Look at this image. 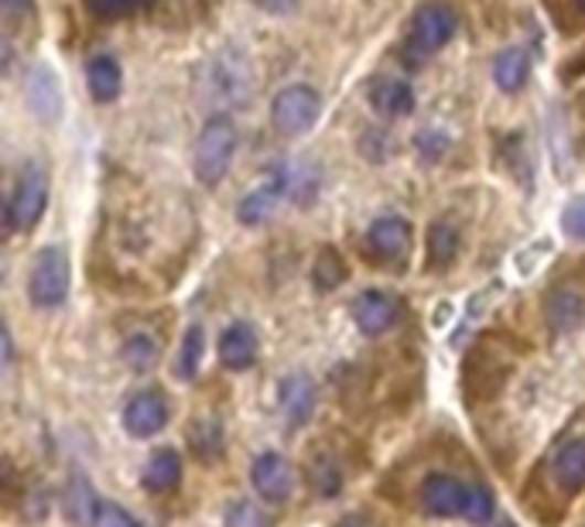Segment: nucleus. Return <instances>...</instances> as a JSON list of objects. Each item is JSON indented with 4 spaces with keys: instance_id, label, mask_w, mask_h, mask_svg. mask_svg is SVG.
Returning <instances> with one entry per match:
<instances>
[{
    "instance_id": "f257e3e1",
    "label": "nucleus",
    "mask_w": 585,
    "mask_h": 527,
    "mask_svg": "<svg viewBox=\"0 0 585 527\" xmlns=\"http://www.w3.org/2000/svg\"><path fill=\"white\" fill-rule=\"evenodd\" d=\"M233 155H236V124L226 114H213L210 120H205V127L199 130V140H195V158H192L195 179L205 189L220 186L230 175Z\"/></svg>"
},
{
    "instance_id": "f03ea898",
    "label": "nucleus",
    "mask_w": 585,
    "mask_h": 527,
    "mask_svg": "<svg viewBox=\"0 0 585 527\" xmlns=\"http://www.w3.org/2000/svg\"><path fill=\"white\" fill-rule=\"evenodd\" d=\"M49 205V171L42 161H28L18 171L14 192L4 205V220H8V233L11 230H31L42 220Z\"/></svg>"
},
{
    "instance_id": "7ed1b4c3",
    "label": "nucleus",
    "mask_w": 585,
    "mask_h": 527,
    "mask_svg": "<svg viewBox=\"0 0 585 527\" xmlns=\"http://www.w3.org/2000/svg\"><path fill=\"white\" fill-rule=\"evenodd\" d=\"M202 93L210 103L216 107H244L247 96H251V62L226 49L223 55L213 59V65L205 68V83H202Z\"/></svg>"
},
{
    "instance_id": "20e7f679",
    "label": "nucleus",
    "mask_w": 585,
    "mask_h": 527,
    "mask_svg": "<svg viewBox=\"0 0 585 527\" xmlns=\"http://www.w3.org/2000/svg\"><path fill=\"white\" fill-rule=\"evenodd\" d=\"M68 281H73V271H68L65 251L62 247H42L31 261L28 298L39 308H59L68 295Z\"/></svg>"
},
{
    "instance_id": "39448f33",
    "label": "nucleus",
    "mask_w": 585,
    "mask_h": 527,
    "mask_svg": "<svg viewBox=\"0 0 585 527\" xmlns=\"http://www.w3.org/2000/svg\"><path fill=\"white\" fill-rule=\"evenodd\" d=\"M319 114H322V96L312 86H305V83L285 86L270 103V124L278 127L281 134L312 130Z\"/></svg>"
},
{
    "instance_id": "423d86ee",
    "label": "nucleus",
    "mask_w": 585,
    "mask_h": 527,
    "mask_svg": "<svg viewBox=\"0 0 585 527\" xmlns=\"http://www.w3.org/2000/svg\"><path fill=\"white\" fill-rule=\"evenodd\" d=\"M476 483H462L453 473H432L422 483V507L432 517H469Z\"/></svg>"
},
{
    "instance_id": "0eeeda50",
    "label": "nucleus",
    "mask_w": 585,
    "mask_h": 527,
    "mask_svg": "<svg viewBox=\"0 0 585 527\" xmlns=\"http://www.w3.org/2000/svg\"><path fill=\"white\" fill-rule=\"evenodd\" d=\"M459 28V18L449 4H438V0H432V4H422L415 11V21H411V49L428 55V52H438L453 42V34Z\"/></svg>"
},
{
    "instance_id": "6e6552de",
    "label": "nucleus",
    "mask_w": 585,
    "mask_h": 527,
    "mask_svg": "<svg viewBox=\"0 0 585 527\" xmlns=\"http://www.w3.org/2000/svg\"><path fill=\"white\" fill-rule=\"evenodd\" d=\"M251 483L264 504H285L295 494V470L281 452H260L251 466Z\"/></svg>"
},
{
    "instance_id": "1a4fd4ad",
    "label": "nucleus",
    "mask_w": 585,
    "mask_h": 527,
    "mask_svg": "<svg viewBox=\"0 0 585 527\" xmlns=\"http://www.w3.org/2000/svg\"><path fill=\"white\" fill-rule=\"evenodd\" d=\"M124 429L127 435L134 439H151L158 435L164 425H168V418H171V408H168V398L155 388L148 391H137L127 404H124Z\"/></svg>"
},
{
    "instance_id": "9d476101",
    "label": "nucleus",
    "mask_w": 585,
    "mask_h": 527,
    "mask_svg": "<svg viewBox=\"0 0 585 527\" xmlns=\"http://www.w3.org/2000/svg\"><path fill=\"white\" fill-rule=\"evenodd\" d=\"M353 319L363 336H370V339L384 336L401 319V302H397V295H391L384 288H366L353 302Z\"/></svg>"
},
{
    "instance_id": "9b49d317",
    "label": "nucleus",
    "mask_w": 585,
    "mask_h": 527,
    "mask_svg": "<svg viewBox=\"0 0 585 527\" xmlns=\"http://www.w3.org/2000/svg\"><path fill=\"white\" fill-rule=\"evenodd\" d=\"M288 189H291L288 168L270 171L257 189H251L244 199H240V205H236V220L244 223V226H260V223L274 213V209H278V202H281V196H285Z\"/></svg>"
},
{
    "instance_id": "f8f14e48",
    "label": "nucleus",
    "mask_w": 585,
    "mask_h": 527,
    "mask_svg": "<svg viewBox=\"0 0 585 527\" xmlns=\"http://www.w3.org/2000/svg\"><path fill=\"white\" fill-rule=\"evenodd\" d=\"M411 247V223L401 217H381L366 230V251L373 261H401Z\"/></svg>"
},
{
    "instance_id": "ddd939ff",
    "label": "nucleus",
    "mask_w": 585,
    "mask_h": 527,
    "mask_svg": "<svg viewBox=\"0 0 585 527\" xmlns=\"http://www.w3.org/2000/svg\"><path fill=\"white\" fill-rule=\"evenodd\" d=\"M257 354H260V339H257V329L251 323H233V326L223 329V336H220V363L226 370L254 367Z\"/></svg>"
},
{
    "instance_id": "4468645a",
    "label": "nucleus",
    "mask_w": 585,
    "mask_h": 527,
    "mask_svg": "<svg viewBox=\"0 0 585 527\" xmlns=\"http://www.w3.org/2000/svg\"><path fill=\"white\" fill-rule=\"evenodd\" d=\"M278 401H281V411H285L291 429L305 425V421L312 418V411H316V383H312V377L288 373L281 380V388H278Z\"/></svg>"
},
{
    "instance_id": "2eb2a0df",
    "label": "nucleus",
    "mask_w": 585,
    "mask_h": 527,
    "mask_svg": "<svg viewBox=\"0 0 585 527\" xmlns=\"http://www.w3.org/2000/svg\"><path fill=\"white\" fill-rule=\"evenodd\" d=\"M99 507H103V500L96 497V489L89 486V479L83 473L68 476V483L62 489V510H65V517L73 520L76 527H96Z\"/></svg>"
},
{
    "instance_id": "dca6fc26",
    "label": "nucleus",
    "mask_w": 585,
    "mask_h": 527,
    "mask_svg": "<svg viewBox=\"0 0 585 527\" xmlns=\"http://www.w3.org/2000/svg\"><path fill=\"white\" fill-rule=\"evenodd\" d=\"M370 103L384 117H407L415 110V89L401 76H381L370 83Z\"/></svg>"
},
{
    "instance_id": "f3484780",
    "label": "nucleus",
    "mask_w": 585,
    "mask_h": 527,
    "mask_svg": "<svg viewBox=\"0 0 585 527\" xmlns=\"http://www.w3.org/2000/svg\"><path fill=\"white\" fill-rule=\"evenodd\" d=\"M182 483V455L176 449H158L145 466V489L148 494H176Z\"/></svg>"
},
{
    "instance_id": "a211bd4d",
    "label": "nucleus",
    "mask_w": 585,
    "mask_h": 527,
    "mask_svg": "<svg viewBox=\"0 0 585 527\" xmlns=\"http://www.w3.org/2000/svg\"><path fill=\"white\" fill-rule=\"evenodd\" d=\"M86 83L96 103H110L120 93L124 73H120V62L114 55H93L86 62Z\"/></svg>"
},
{
    "instance_id": "6ab92c4d",
    "label": "nucleus",
    "mask_w": 585,
    "mask_h": 527,
    "mask_svg": "<svg viewBox=\"0 0 585 527\" xmlns=\"http://www.w3.org/2000/svg\"><path fill=\"white\" fill-rule=\"evenodd\" d=\"M552 473H555V483L565 489V494H578V489L585 486V442L582 439L559 449Z\"/></svg>"
},
{
    "instance_id": "aec40b11",
    "label": "nucleus",
    "mask_w": 585,
    "mask_h": 527,
    "mask_svg": "<svg viewBox=\"0 0 585 527\" xmlns=\"http://www.w3.org/2000/svg\"><path fill=\"white\" fill-rule=\"evenodd\" d=\"M528 73H531V59H528V52H521V49H503V52L493 59V83H497L503 93L524 89Z\"/></svg>"
},
{
    "instance_id": "412c9836",
    "label": "nucleus",
    "mask_w": 585,
    "mask_h": 527,
    "mask_svg": "<svg viewBox=\"0 0 585 527\" xmlns=\"http://www.w3.org/2000/svg\"><path fill=\"white\" fill-rule=\"evenodd\" d=\"M462 247V236L453 223H432L428 230V267H449Z\"/></svg>"
},
{
    "instance_id": "4be33fe9",
    "label": "nucleus",
    "mask_w": 585,
    "mask_h": 527,
    "mask_svg": "<svg viewBox=\"0 0 585 527\" xmlns=\"http://www.w3.org/2000/svg\"><path fill=\"white\" fill-rule=\"evenodd\" d=\"M189 445H192V452L199 455L202 463L216 460V455L223 452V425H220L216 418L195 421V425L189 429Z\"/></svg>"
},
{
    "instance_id": "5701e85b",
    "label": "nucleus",
    "mask_w": 585,
    "mask_h": 527,
    "mask_svg": "<svg viewBox=\"0 0 585 527\" xmlns=\"http://www.w3.org/2000/svg\"><path fill=\"white\" fill-rule=\"evenodd\" d=\"M347 261L339 257V251H332V247H322L319 251V257H316V264H312V285L319 288V292H336L342 281H347Z\"/></svg>"
},
{
    "instance_id": "b1692460",
    "label": "nucleus",
    "mask_w": 585,
    "mask_h": 527,
    "mask_svg": "<svg viewBox=\"0 0 585 527\" xmlns=\"http://www.w3.org/2000/svg\"><path fill=\"white\" fill-rule=\"evenodd\" d=\"M582 308H585V302H582L578 292L559 288V292L552 295V302H547V319H552V326H555L559 333H565V329H572V326L578 323Z\"/></svg>"
},
{
    "instance_id": "393cba45",
    "label": "nucleus",
    "mask_w": 585,
    "mask_h": 527,
    "mask_svg": "<svg viewBox=\"0 0 585 527\" xmlns=\"http://www.w3.org/2000/svg\"><path fill=\"white\" fill-rule=\"evenodd\" d=\"M124 360L130 370H148L158 360V342L148 333H134L124 339Z\"/></svg>"
},
{
    "instance_id": "a878e982",
    "label": "nucleus",
    "mask_w": 585,
    "mask_h": 527,
    "mask_svg": "<svg viewBox=\"0 0 585 527\" xmlns=\"http://www.w3.org/2000/svg\"><path fill=\"white\" fill-rule=\"evenodd\" d=\"M202 349H205V333L202 326H189L185 329V339H182V354H179V377L182 380H192L199 373V363H202Z\"/></svg>"
},
{
    "instance_id": "bb28decb",
    "label": "nucleus",
    "mask_w": 585,
    "mask_h": 527,
    "mask_svg": "<svg viewBox=\"0 0 585 527\" xmlns=\"http://www.w3.org/2000/svg\"><path fill=\"white\" fill-rule=\"evenodd\" d=\"M155 0H86V11L96 21H120L134 11H148Z\"/></svg>"
},
{
    "instance_id": "cd10ccee",
    "label": "nucleus",
    "mask_w": 585,
    "mask_h": 527,
    "mask_svg": "<svg viewBox=\"0 0 585 527\" xmlns=\"http://www.w3.org/2000/svg\"><path fill=\"white\" fill-rule=\"evenodd\" d=\"M226 527H274L270 514L264 507H257L254 500H233L226 507V517H223Z\"/></svg>"
},
{
    "instance_id": "c85d7f7f",
    "label": "nucleus",
    "mask_w": 585,
    "mask_h": 527,
    "mask_svg": "<svg viewBox=\"0 0 585 527\" xmlns=\"http://www.w3.org/2000/svg\"><path fill=\"white\" fill-rule=\"evenodd\" d=\"M555 254V243L552 240H534V243H528L524 251H518L513 254V271H518L521 277H534L538 274V267Z\"/></svg>"
},
{
    "instance_id": "c756f323",
    "label": "nucleus",
    "mask_w": 585,
    "mask_h": 527,
    "mask_svg": "<svg viewBox=\"0 0 585 527\" xmlns=\"http://www.w3.org/2000/svg\"><path fill=\"white\" fill-rule=\"evenodd\" d=\"M308 479H312L316 494H322V497H339V489H342V473H339V466L329 460V455H322V460L312 463Z\"/></svg>"
},
{
    "instance_id": "7c9ffc66",
    "label": "nucleus",
    "mask_w": 585,
    "mask_h": 527,
    "mask_svg": "<svg viewBox=\"0 0 585 527\" xmlns=\"http://www.w3.org/2000/svg\"><path fill=\"white\" fill-rule=\"evenodd\" d=\"M96 527H141V520H137L127 507H120V504H114V500H103L99 517H96Z\"/></svg>"
},
{
    "instance_id": "2f4dec72",
    "label": "nucleus",
    "mask_w": 585,
    "mask_h": 527,
    "mask_svg": "<svg viewBox=\"0 0 585 527\" xmlns=\"http://www.w3.org/2000/svg\"><path fill=\"white\" fill-rule=\"evenodd\" d=\"M562 230H565L572 240H585V196H578V199H572V202L565 205Z\"/></svg>"
},
{
    "instance_id": "473e14b6",
    "label": "nucleus",
    "mask_w": 585,
    "mask_h": 527,
    "mask_svg": "<svg viewBox=\"0 0 585 527\" xmlns=\"http://www.w3.org/2000/svg\"><path fill=\"white\" fill-rule=\"evenodd\" d=\"M418 148H422V155H425L428 161H435V158H442L445 148H449V137H438L435 130H425V134L418 137Z\"/></svg>"
},
{
    "instance_id": "72a5a7b5",
    "label": "nucleus",
    "mask_w": 585,
    "mask_h": 527,
    "mask_svg": "<svg viewBox=\"0 0 585 527\" xmlns=\"http://www.w3.org/2000/svg\"><path fill=\"white\" fill-rule=\"evenodd\" d=\"M0 8H4L8 18H21L31 11V0H0Z\"/></svg>"
},
{
    "instance_id": "f704fd0d",
    "label": "nucleus",
    "mask_w": 585,
    "mask_h": 527,
    "mask_svg": "<svg viewBox=\"0 0 585 527\" xmlns=\"http://www.w3.org/2000/svg\"><path fill=\"white\" fill-rule=\"evenodd\" d=\"M264 8H270V11H291L295 0H264Z\"/></svg>"
},
{
    "instance_id": "c9c22d12",
    "label": "nucleus",
    "mask_w": 585,
    "mask_h": 527,
    "mask_svg": "<svg viewBox=\"0 0 585 527\" xmlns=\"http://www.w3.org/2000/svg\"><path fill=\"white\" fill-rule=\"evenodd\" d=\"M11 357H14V346H11V329L4 326V367H11Z\"/></svg>"
},
{
    "instance_id": "e433bc0d",
    "label": "nucleus",
    "mask_w": 585,
    "mask_h": 527,
    "mask_svg": "<svg viewBox=\"0 0 585 527\" xmlns=\"http://www.w3.org/2000/svg\"><path fill=\"white\" fill-rule=\"evenodd\" d=\"M575 4H578V11H585V0H575Z\"/></svg>"
}]
</instances>
